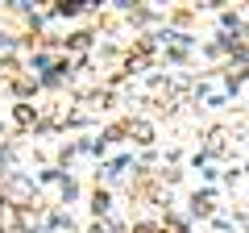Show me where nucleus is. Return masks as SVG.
Returning a JSON list of instances; mask_svg holds the SVG:
<instances>
[{
  "label": "nucleus",
  "instance_id": "nucleus-4",
  "mask_svg": "<svg viewBox=\"0 0 249 233\" xmlns=\"http://www.w3.org/2000/svg\"><path fill=\"white\" fill-rule=\"evenodd\" d=\"M91 233H104V229H100V225H96V229H91Z\"/></svg>",
  "mask_w": 249,
  "mask_h": 233
},
{
  "label": "nucleus",
  "instance_id": "nucleus-1",
  "mask_svg": "<svg viewBox=\"0 0 249 233\" xmlns=\"http://www.w3.org/2000/svg\"><path fill=\"white\" fill-rule=\"evenodd\" d=\"M91 208H96V213H108V192H96V200H91Z\"/></svg>",
  "mask_w": 249,
  "mask_h": 233
},
{
  "label": "nucleus",
  "instance_id": "nucleus-3",
  "mask_svg": "<svg viewBox=\"0 0 249 233\" xmlns=\"http://www.w3.org/2000/svg\"><path fill=\"white\" fill-rule=\"evenodd\" d=\"M13 50V38H4V34H0V54H9Z\"/></svg>",
  "mask_w": 249,
  "mask_h": 233
},
{
  "label": "nucleus",
  "instance_id": "nucleus-2",
  "mask_svg": "<svg viewBox=\"0 0 249 233\" xmlns=\"http://www.w3.org/2000/svg\"><path fill=\"white\" fill-rule=\"evenodd\" d=\"M133 134H137V142H150V125H142V121L133 125Z\"/></svg>",
  "mask_w": 249,
  "mask_h": 233
}]
</instances>
